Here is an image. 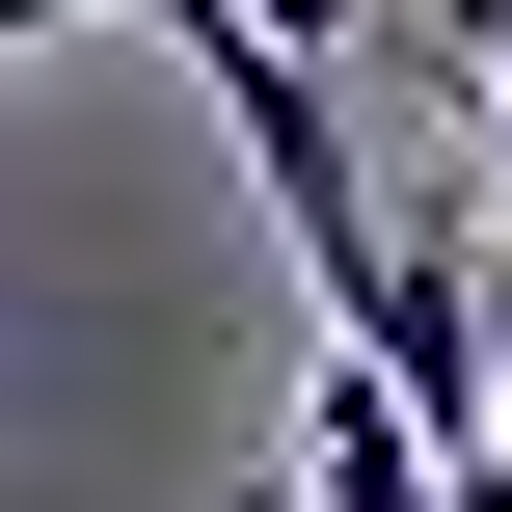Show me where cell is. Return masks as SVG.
<instances>
[{
    "instance_id": "cell-1",
    "label": "cell",
    "mask_w": 512,
    "mask_h": 512,
    "mask_svg": "<svg viewBox=\"0 0 512 512\" xmlns=\"http://www.w3.org/2000/svg\"><path fill=\"white\" fill-rule=\"evenodd\" d=\"M459 324H486V459H512V216L459 243Z\"/></svg>"
},
{
    "instance_id": "cell-2",
    "label": "cell",
    "mask_w": 512,
    "mask_h": 512,
    "mask_svg": "<svg viewBox=\"0 0 512 512\" xmlns=\"http://www.w3.org/2000/svg\"><path fill=\"white\" fill-rule=\"evenodd\" d=\"M243 27H270V54H351V27H378V0H243Z\"/></svg>"
},
{
    "instance_id": "cell-3",
    "label": "cell",
    "mask_w": 512,
    "mask_h": 512,
    "mask_svg": "<svg viewBox=\"0 0 512 512\" xmlns=\"http://www.w3.org/2000/svg\"><path fill=\"white\" fill-rule=\"evenodd\" d=\"M54 27H108V0H0V54H54Z\"/></svg>"
},
{
    "instance_id": "cell-4",
    "label": "cell",
    "mask_w": 512,
    "mask_h": 512,
    "mask_svg": "<svg viewBox=\"0 0 512 512\" xmlns=\"http://www.w3.org/2000/svg\"><path fill=\"white\" fill-rule=\"evenodd\" d=\"M486 81H512V54H486Z\"/></svg>"
}]
</instances>
